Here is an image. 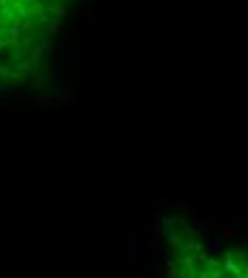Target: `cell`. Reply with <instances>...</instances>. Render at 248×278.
<instances>
[{
    "label": "cell",
    "instance_id": "cell-2",
    "mask_svg": "<svg viewBox=\"0 0 248 278\" xmlns=\"http://www.w3.org/2000/svg\"><path fill=\"white\" fill-rule=\"evenodd\" d=\"M173 255L169 278H246L242 259L210 250L193 236L175 238Z\"/></svg>",
    "mask_w": 248,
    "mask_h": 278
},
{
    "label": "cell",
    "instance_id": "cell-1",
    "mask_svg": "<svg viewBox=\"0 0 248 278\" xmlns=\"http://www.w3.org/2000/svg\"><path fill=\"white\" fill-rule=\"evenodd\" d=\"M65 13L67 0H0V90L41 73Z\"/></svg>",
    "mask_w": 248,
    "mask_h": 278
}]
</instances>
